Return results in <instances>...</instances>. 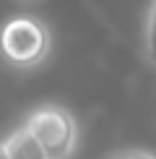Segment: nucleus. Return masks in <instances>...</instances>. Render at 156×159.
Listing matches in <instances>:
<instances>
[{"mask_svg": "<svg viewBox=\"0 0 156 159\" xmlns=\"http://www.w3.org/2000/svg\"><path fill=\"white\" fill-rule=\"evenodd\" d=\"M50 29L34 16H13L0 26V57L13 68H37L50 57Z\"/></svg>", "mask_w": 156, "mask_h": 159, "instance_id": "nucleus-1", "label": "nucleus"}, {"mask_svg": "<svg viewBox=\"0 0 156 159\" xmlns=\"http://www.w3.org/2000/svg\"><path fill=\"white\" fill-rule=\"evenodd\" d=\"M24 125L39 141L47 159H70L78 149V138H81L78 120L63 104H39L26 115Z\"/></svg>", "mask_w": 156, "mask_h": 159, "instance_id": "nucleus-2", "label": "nucleus"}, {"mask_svg": "<svg viewBox=\"0 0 156 159\" xmlns=\"http://www.w3.org/2000/svg\"><path fill=\"white\" fill-rule=\"evenodd\" d=\"M143 47H146V57L148 63L156 68V0L148 8L146 16V29H143Z\"/></svg>", "mask_w": 156, "mask_h": 159, "instance_id": "nucleus-4", "label": "nucleus"}, {"mask_svg": "<svg viewBox=\"0 0 156 159\" xmlns=\"http://www.w3.org/2000/svg\"><path fill=\"white\" fill-rule=\"evenodd\" d=\"M3 146H5V151H8L11 159H47L44 149L39 146V141L29 133L26 125L13 128L11 133L3 138Z\"/></svg>", "mask_w": 156, "mask_h": 159, "instance_id": "nucleus-3", "label": "nucleus"}, {"mask_svg": "<svg viewBox=\"0 0 156 159\" xmlns=\"http://www.w3.org/2000/svg\"><path fill=\"white\" fill-rule=\"evenodd\" d=\"M0 159H11L8 151H5V146H3V141H0Z\"/></svg>", "mask_w": 156, "mask_h": 159, "instance_id": "nucleus-6", "label": "nucleus"}, {"mask_svg": "<svg viewBox=\"0 0 156 159\" xmlns=\"http://www.w3.org/2000/svg\"><path fill=\"white\" fill-rule=\"evenodd\" d=\"M109 159H156V154L148 149H122V151H115Z\"/></svg>", "mask_w": 156, "mask_h": 159, "instance_id": "nucleus-5", "label": "nucleus"}]
</instances>
